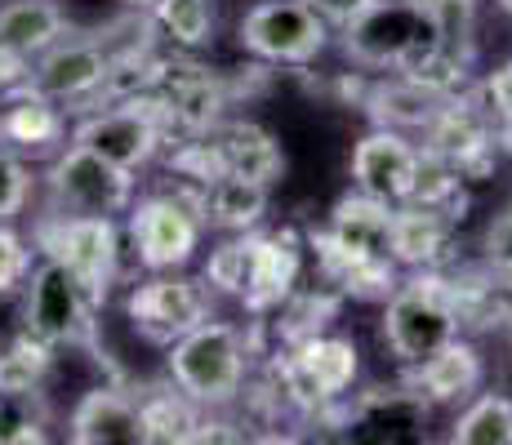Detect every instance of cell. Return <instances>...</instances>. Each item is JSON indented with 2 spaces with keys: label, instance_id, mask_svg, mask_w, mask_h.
I'll use <instances>...</instances> for the list:
<instances>
[{
  "label": "cell",
  "instance_id": "obj_11",
  "mask_svg": "<svg viewBox=\"0 0 512 445\" xmlns=\"http://www.w3.org/2000/svg\"><path fill=\"white\" fill-rule=\"evenodd\" d=\"M134 330L156 348H170L174 339H183L187 330L205 325L214 316V294L210 281H192V276L174 272H152L143 285H134L125 299Z\"/></svg>",
  "mask_w": 512,
  "mask_h": 445
},
{
  "label": "cell",
  "instance_id": "obj_6",
  "mask_svg": "<svg viewBox=\"0 0 512 445\" xmlns=\"http://www.w3.org/2000/svg\"><path fill=\"white\" fill-rule=\"evenodd\" d=\"M357 356V343L339 339V334H308L303 343H290L285 356H277L281 397L299 405L303 414H326L357 383Z\"/></svg>",
  "mask_w": 512,
  "mask_h": 445
},
{
  "label": "cell",
  "instance_id": "obj_35",
  "mask_svg": "<svg viewBox=\"0 0 512 445\" xmlns=\"http://www.w3.org/2000/svg\"><path fill=\"white\" fill-rule=\"evenodd\" d=\"M486 267L495 276H504V281H512V205L486 232Z\"/></svg>",
  "mask_w": 512,
  "mask_h": 445
},
{
  "label": "cell",
  "instance_id": "obj_21",
  "mask_svg": "<svg viewBox=\"0 0 512 445\" xmlns=\"http://www.w3.org/2000/svg\"><path fill=\"white\" fill-rule=\"evenodd\" d=\"M67 441L72 445H143L139 401L121 388H94L67 414Z\"/></svg>",
  "mask_w": 512,
  "mask_h": 445
},
{
  "label": "cell",
  "instance_id": "obj_8",
  "mask_svg": "<svg viewBox=\"0 0 512 445\" xmlns=\"http://www.w3.org/2000/svg\"><path fill=\"white\" fill-rule=\"evenodd\" d=\"M241 45L259 63L308 67L326 54L330 18L312 0H263L241 18Z\"/></svg>",
  "mask_w": 512,
  "mask_h": 445
},
{
  "label": "cell",
  "instance_id": "obj_36",
  "mask_svg": "<svg viewBox=\"0 0 512 445\" xmlns=\"http://www.w3.org/2000/svg\"><path fill=\"white\" fill-rule=\"evenodd\" d=\"M486 107L495 112V121L504 125V130H512V63L495 67L486 81Z\"/></svg>",
  "mask_w": 512,
  "mask_h": 445
},
{
  "label": "cell",
  "instance_id": "obj_37",
  "mask_svg": "<svg viewBox=\"0 0 512 445\" xmlns=\"http://www.w3.org/2000/svg\"><path fill=\"white\" fill-rule=\"evenodd\" d=\"M27 72H32V58L0 49V103H5V98H14L18 89H27Z\"/></svg>",
  "mask_w": 512,
  "mask_h": 445
},
{
  "label": "cell",
  "instance_id": "obj_27",
  "mask_svg": "<svg viewBox=\"0 0 512 445\" xmlns=\"http://www.w3.org/2000/svg\"><path fill=\"white\" fill-rule=\"evenodd\" d=\"M67 36V14L58 0H9L0 5V49L36 58Z\"/></svg>",
  "mask_w": 512,
  "mask_h": 445
},
{
  "label": "cell",
  "instance_id": "obj_19",
  "mask_svg": "<svg viewBox=\"0 0 512 445\" xmlns=\"http://www.w3.org/2000/svg\"><path fill=\"white\" fill-rule=\"evenodd\" d=\"M67 143V116L63 103L36 94V89H18L14 98L0 103V147L27 156H49Z\"/></svg>",
  "mask_w": 512,
  "mask_h": 445
},
{
  "label": "cell",
  "instance_id": "obj_24",
  "mask_svg": "<svg viewBox=\"0 0 512 445\" xmlns=\"http://www.w3.org/2000/svg\"><path fill=\"white\" fill-rule=\"evenodd\" d=\"M192 196L201 205V219L219 232H250L268 214V187L245 174H214L196 183Z\"/></svg>",
  "mask_w": 512,
  "mask_h": 445
},
{
  "label": "cell",
  "instance_id": "obj_4",
  "mask_svg": "<svg viewBox=\"0 0 512 445\" xmlns=\"http://www.w3.org/2000/svg\"><path fill=\"white\" fill-rule=\"evenodd\" d=\"M174 170L187 174L192 183H205L214 174H245L254 183L272 187L285 174V152L277 138L254 121H214L183 152H174Z\"/></svg>",
  "mask_w": 512,
  "mask_h": 445
},
{
  "label": "cell",
  "instance_id": "obj_39",
  "mask_svg": "<svg viewBox=\"0 0 512 445\" xmlns=\"http://www.w3.org/2000/svg\"><path fill=\"white\" fill-rule=\"evenodd\" d=\"M499 9H504V14L512 18V0H499Z\"/></svg>",
  "mask_w": 512,
  "mask_h": 445
},
{
  "label": "cell",
  "instance_id": "obj_14",
  "mask_svg": "<svg viewBox=\"0 0 512 445\" xmlns=\"http://www.w3.org/2000/svg\"><path fill=\"white\" fill-rule=\"evenodd\" d=\"M330 419L339 423V437L343 441H423L428 437V419H432V405L419 397L410 383L401 388H370L361 392L352 405H330Z\"/></svg>",
  "mask_w": 512,
  "mask_h": 445
},
{
  "label": "cell",
  "instance_id": "obj_32",
  "mask_svg": "<svg viewBox=\"0 0 512 445\" xmlns=\"http://www.w3.org/2000/svg\"><path fill=\"white\" fill-rule=\"evenodd\" d=\"M410 205H432V210H446L455 214V201H464V174L455 170L450 161H441L437 152L423 147L419 152V170H415V183H410Z\"/></svg>",
  "mask_w": 512,
  "mask_h": 445
},
{
  "label": "cell",
  "instance_id": "obj_13",
  "mask_svg": "<svg viewBox=\"0 0 512 445\" xmlns=\"http://www.w3.org/2000/svg\"><path fill=\"white\" fill-rule=\"evenodd\" d=\"M432 14V49L401 76L437 89V94H459L468 85V67L477 58V0H428Z\"/></svg>",
  "mask_w": 512,
  "mask_h": 445
},
{
  "label": "cell",
  "instance_id": "obj_16",
  "mask_svg": "<svg viewBox=\"0 0 512 445\" xmlns=\"http://www.w3.org/2000/svg\"><path fill=\"white\" fill-rule=\"evenodd\" d=\"M423 134H428V152H437L441 161H450L464 178H477L495 165L499 121L486 103H472L464 94H450Z\"/></svg>",
  "mask_w": 512,
  "mask_h": 445
},
{
  "label": "cell",
  "instance_id": "obj_29",
  "mask_svg": "<svg viewBox=\"0 0 512 445\" xmlns=\"http://www.w3.org/2000/svg\"><path fill=\"white\" fill-rule=\"evenodd\" d=\"M49 365H54V348L23 330L14 343L0 348V392H5V397H18V392H41Z\"/></svg>",
  "mask_w": 512,
  "mask_h": 445
},
{
  "label": "cell",
  "instance_id": "obj_3",
  "mask_svg": "<svg viewBox=\"0 0 512 445\" xmlns=\"http://www.w3.org/2000/svg\"><path fill=\"white\" fill-rule=\"evenodd\" d=\"M339 45L357 67L406 72L432 49L428 0H366L339 23Z\"/></svg>",
  "mask_w": 512,
  "mask_h": 445
},
{
  "label": "cell",
  "instance_id": "obj_26",
  "mask_svg": "<svg viewBox=\"0 0 512 445\" xmlns=\"http://www.w3.org/2000/svg\"><path fill=\"white\" fill-rule=\"evenodd\" d=\"M450 94H437V89L410 81V76H397V81H383L366 94V112L379 130H397V134H410V130H428L432 116L441 112Z\"/></svg>",
  "mask_w": 512,
  "mask_h": 445
},
{
  "label": "cell",
  "instance_id": "obj_22",
  "mask_svg": "<svg viewBox=\"0 0 512 445\" xmlns=\"http://www.w3.org/2000/svg\"><path fill=\"white\" fill-rule=\"evenodd\" d=\"M450 241H455V214L410 201L392 210V263L432 272L437 263H446Z\"/></svg>",
  "mask_w": 512,
  "mask_h": 445
},
{
  "label": "cell",
  "instance_id": "obj_33",
  "mask_svg": "<svg viewBox=\"0 0 512 445\" xmlns=\"http://www.w3.org/2000/svg\"><path fill=\"white\" fill-rule=\"evenodd\" d=\"M32 165L18 152L0 147V223H14L27 210V196H32Z\"/></svg>",
  "mask_w": 512,
  "mask_h": 445
},
{
  "label": "cell",
  "instance_id": "obj_18",
  "mask_svg": "<svg viewBox=\"0 0 512 445\" xmlns=\"http://www.w3.org/2000/svg\"><path fill=\"white\" fill-rule=\"evenodd\" d=\"M415 170H419V147L397 130H379V125H374V130L352 147V183H357V192L379 196V201H388V205H401L410 196Z\"/></svg>",
  "mask_w": 512,
  "mask_h": 445
},
{
  "label": "cell",
  "instance_id": "obj_5",
  "mask_svg": "<svg viewBox=\"0 0 512 445\" xmlns=\"http://www.w3.org/2000/svg\"><path fill=\"white\" fill-rule=\"evenodd\" d=\"M36 250L67 267L90 299L103 303L121 267V227L103 214H49L36 223Z\"/></svg>",
  "mask_w": 512,
  "mask_h": 445
},
{
  "label": "cell",
  "instance_id": "obj_20",
  "mask_svg": "<svg viewBox=\"0 0 512 445\" xmlns=\"http://www.w3.org/2000/svg\"><path fill=\"white\" fill-rule=\"evenodd\" d=\"M481 379H486V365H481V352L472 348L468 339H450L441 343L432 356L410 365V388L419 392L428 405H459L468 397H477Z\"/></svg>",
  "mask_w": 512,
  "mask_h": 445
},
{
  "label": "cell",
  "instance_id": "obj_34",
  "mask_svg": "<svg viewBox=\"0 0 512 445\" xmlns=\"http://www.w3.org/2000/svg\"><path fill=\"white\" fill-rule=\"evenodd\" d=\"M27 276H32V250L14 227L0 223V299L14 294L18 285H27Z\"/></svg>",
  "mask_w": 512,
  "mask_h": 445
},
{
  "label": "cell",
  "instance_id": "obj_15",
  "mask_svg": "<svg viewBox=\"0 0 512 445\" xmlns=\"http://www.w3.org/2000/svg\"><path fill=\"white\" fill-rule=\"evenodd\" d=\"M130 45V41H125ZM121 45H112L103 32L94 36H63L49 49L32 58V72H27V89L54 98V103H85L98 89L103 72L112 67V54Z\"/></svg>",
  "mask_w": 512,
  "mask_h": 445
},
{
  "label": "cell",
  "instance_id": "obj_28",
  "mask_svg": "<svg viewBox=\"0 0 512 445\" xmlns=\"http://www.w3.org/2000/svg\"><path fill=\"white\" fill-rule=\"evenodd\" d=\"M143 414V445H187L201 428V405L183 397L179 388H161L139 401Z\"/></svg>",
  "mask_w": 512,
  "mask_h": 445
},
{
  "label": "cell",
  "instance_id": "obj_12",
  "mask_svg": "<svg viewBox=\"0 0 512 445\" xmlns=\"http://www.w3.org/2000/svg\"><path fill=\"white\" fill-rule=\"evenodd\" d=\"M72 143L90 147L103 161L121 165V170L139 174L165 143V125L156 116V107L147 98H130V103H112V107H94L76 121Z\"/></svg>",
  "mask_w": 512,
  "mask_h": 445
},
{
  "label": "cell",
  "instance_id": "obj_9",
  "mask_svg": "<svg viewBox=\"0 0 512 445\" xmlns=\"http://www.w3.org/2000/svg\"><path fill=\"white\" fill-rule=\"evenodd\" d=\"M23 330L49 348H94V299L67 267L41 259L27 276Z\"/></svg>",
  "mask_w": 512,
  "mask_h": 445
},
{
  "label": "cell",
  "instance_id": "obj_1",
  "mask_svg": "<svg viewBox=\"0 0 512 445\" xmlns=\"http://www.w3.org/2000/svg\"><path fill=\"white\" fill-rule=\"evenodd\" d=\"M250 343L232 321H205L170 343V383L201 410H223L241 397Z\"/></svg>",
  "mask_w": 512,
  "mask_h": 445
},
{
  "label": "cell",
  "instance_id": "obj_38",
  "mask_svg": "<svg viewBox=\"0 0 512 445\" xmlns=\"http://www.w3.org/2000/svg\"><path fill=\"white\" fill-rule=\"evenodd\" d=\"M121 5H130V9H139V14H152V5H156V0H121Z\"/></svg>",
  "mask_w": 512,
  "mask_h": 445
},
{
  "label": "cell",
  "instance_id": "obj_30",
  "mask_svg": "<svg viewBox=\"0 0 512 445\" xmlns=\"http://www.w3.org/2000/svg\"><path fill=\"white\" fill-rule=\"evenodd\" d=\"M455 445H512V397H477L450 428Z\"/></svg>",
  "mask_w": 512,
  "mask_h": 445
},
{
  "label": "cell",
  "instance_id": "obj_7",
  "mask_svg": "<svg viewBox=\"0 0 512 445\" xmlns=\"http://www.w3.org/2000/svg\"><path fill=\"white\" fill-rule=\"evenodd\" d=\"M54 214H103L116 219L134 205V170L103 161L81 143H63L45 174Z\"/></svg>",
  "mask_w": 512,
  "mask_h": 445
},
{
  "label": "cell",
  "instance_id": "obj_31",
  "mask_svg": "<svg viewBox=\"0 0 512 445\" xmlns=\"http://www.w3.org/2000/svg\"><path fill=\"white\" fill-rule=\"evenodd\" d=\"M156 27L179 49H201L214 41V0H156Z\"/></svg>",
  "mask_w": 512,
  "mask_h": 445
},
{
  "label": "cell",
  "instance_id": "obj_23",
  "mask_svg": "<svg viewBox=\"0 0 512 445\" xmlns=\"http://www.w3.org/2000/svg\"><path fill=\"white\" fill-rule=\"evenodd\" d=\"M312 250L326 272V281L339 294H357V299H388L397 285V263L374 259V254H357L348 245H339L330 232H312Z\"/></svg>",
  "mask_w": 512,
  "mask_h": 445
},
{
  "label": "cell",
  "instance_id": "obj_40",
  "mask_svg": "<svg viewBox=\"0 0 512 445\" xmlns=\"http://www.w3.org/2000/svg\"><path fill=\"white\" fill-rule=\"evenodd\" d=\"M312 5H317V0H312Z\"/></svg>",
  "mask_w": 512,
  "mask_h": 445
},
{
  "label": "cell",
  "instance_id": "obj_17",
  "mask_svg": "<svg viewBox=\"0 0 512 445\" xmlns=\"http://www.w3.org/2000/svg\"><path fill=\"white\" fill-rule=\"evenodd\" d=\"M299 272H303V254L290 232L259 236L250 227V232H245V276H241V294H236V299L254 316L277 312L281 303L299 290Z\"/></svg>",
  "mask_w": 512,
  "mask_h": 445
},
{
  "label": "cell",
  "instance_id": "obj_2",
  "mask_svg": "<svg viewBox=\"0 0 512 445\" xmlns=\"http://www.w3.org/2000/svg\"><path fill=\"white\" fill-rule=\"evenodd\" d=\"M464 325L459 316V285H450L437 272H419L410 281H397L383 303V348L401 365H415L432 356L441 343H450Z\"/></svg>",
  "mask_w": 512,
  "mask_h": 445
},
{
  "label": "cell",
  "instance_id": "obj_10",
  "mask_svg": "<svg viewBox=\"0 0 512 445\" xmlns=\"http://www.w3.org/2000/svg\"><path fill=\"white\" fill-rule=\"evenodd\" d=\"M201 205L192 192H156L130 205V241L147 272H179L201 250Z\"/></svg>",
  "mask_w": 512,
  "mask_h": 445
},
{
  "label": "cell",
  "instance_id": "obj_25",
  "mask_svg": "<svg viewBox=\"0 0 512 445\" xmlns=\"http://www.w3.org/2000/svg\"><path fill=\"white\" fill-rule=\"evenodd\" d=\"M392 210H397V205L379 201V196L352 192V196H343V201L334 205L326 232H330L339 245L357 250V254L392 259Z\"/></svg>",
  "mask_w": 512,
  "mask_h": 445
}]
</instances>
